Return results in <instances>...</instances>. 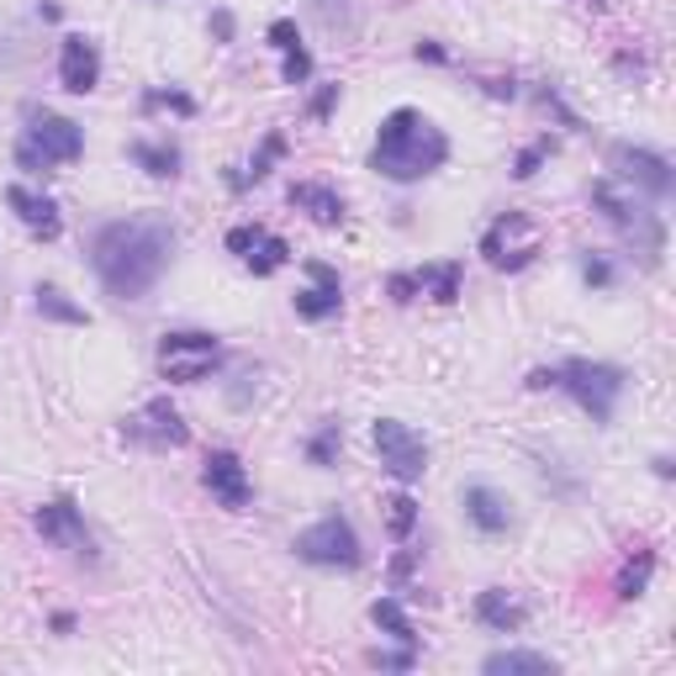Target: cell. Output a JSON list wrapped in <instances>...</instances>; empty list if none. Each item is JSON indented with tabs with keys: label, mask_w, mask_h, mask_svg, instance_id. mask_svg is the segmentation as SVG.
I'll use <instances>...</instances> for the list:
<instances>
[{
	"label": "cell",
	"mask_w": 676,
	"mask_h": 676,
	"mask_svg": "<svg viewBox=\"0 0 676 676\" xmlns=\"http://www.w3.org/2000/svg\"><path fill=\"white\" fill-rule=\"evenodd\" d=\"M175 254V228L165 218H117L91 239V270L117 302H138L159 286Z\"/></svg>",
	"instance_id": "cell-1"
},
{
	"label": "cell",
	"mask_w": 676,
	"mask_h": 676,
	"mask_svg": "<svg viewBox=\"0 0 676 676\" xmlns=\"http://www.w3.org/2000/svg\"><path fill=\"white\" fill-rule=\"evenodd\" d=\"M444 159H450V138H444L423 112H412V106H397V112L381 122L376 148H370V169L387 175V180H397V186H412V180L434 175Z\"/></svg>",
	"instance_id": "cell-2"
},
{
	"label": "cell",
	"mask_w": 676,
	"mask_h": 676,
	"mask_svg": "<svg viewBox=\"0 0 676 676\" xmlns=\"http://www.w3.org/2000/svg\"><path fill=\"white\" fill-rule=\"evenodd\" d=\"M85 154V133L70 117L53 112H32L22 144H17V165L22 169H49V165H74Z\"/></svg>",
	"instance_id": "cell-3"
},
{
	"label": "cell",
	"mask_w": 676,
	"mask_h": 676,
	"mask_svg": "<svg viewBox=\"0 0 676 676\" xmlns=\"http://www.w3.org/2000/svg\"><path fill=\"white\" fill-rule=\"evenodd\" d=\"M556 387L571 391L581 402V412H592V423H608L619 397H624V370L613 365H598V360H571L556 370Z\"/></svg>",
	"instance_id": "cell-4"
},
{
	"label": "cell",
	"mask_w": 676,
	"mask_h": 676,
	"mask_svg": "<svg viewBox=\"0 0 676 676\" xmlns=\"http://www.w3.org/2000/svg\"><path fill=\"white\" fill-rule=\"evenodd\" d=\"M296 556L307 560V566H334V571H355L360 566V534L349 518H338V513H323L313 529L296 534V545H291Z\"/></svg>",
	"instance_id": "cell-5"
},
{
	"label": "cell",
	"mask_w": 676,
	"mask_h": 676,
	"mask_svg": "<svg viewBox=\"0 0 676 676\" xmlns=\"http://www.w3.org/2000/svg\"><path fill=\"white\" fill-rule=\"evenodd\" d=\"M592 201H598V207H603V218L613 222L629 243H634V254H645V265H661L666 233H661V218H655V212L634 207V201H629V196H619L608 180H598V186H592Z\"/></svg>",
	"instance_id": "cell-6"
},
{
	"label": "cell",
	"mask_w": 676,
	"mask_h": 676,
	"mask_svg": "<svg viewBox=\"0 0 676 676\" xmlns=\"http://www.w3.org/2000/svg\"><path fill=\"white\" fill-rule=\"evenodd\" d=\"M222 360V344L212 334H165L159 338V370H165V381L175 387H196V381H207Z\"/></svg>",
	"instance_id": "cell-7"
},
{
	"label": "cell",
	"mask_w": 676,
	"mask_h": 676,
	"mask_svg": "<svg viewBox=\"0 0 676 676\" xmlns=\"http://www.w3.org/2000/svg\"><path fill=\"white\" fill-rule=\"evenodd\" d=\"M539 243H545L539 222L524 218V212H503V218L486 228L482 254H486V265L492 270H524V265H534Z\"/></svg>",
	"instance_id": "cell-8"
},
{
	"label": "cell",
	"mask_w": 676,
	"mask_h": 676,
	"mask_svg": "<svg viewBox=\"0 0 676 676\" xmlns=\"http://www.w3.org/2000/svg\"><path fill=\"white\" fill-rule=\"evenodd\" d=\"M370 439H376V450H381V465H387L397 482H418V476L429 471V444H423V434H412L408 423H397V418H381V423L370 429Z\"/></svg>",
	"instance_id": "cell-9"
},
{
	"label": "cell",
	"mask_w": 676,
	"mask_h": 676,
	"mask_svg": "<svg viewBox=\"0 0 676 676\" xmlns=\"http://www.w3.org/2000/svg\"><path fill=\"white\" fill-rule=\"evenodd\" d=\"M38 534L49 539L53 550H64V556L74 560H96V534L85 529V518H80V507L74 503H49V507H38Z\"/></svg>",
	"instance_id": "cell-10"
},
{
	"label": "cell",
	"mask_w": 676,
	"mask_h": 676,
	"mask_svg": "<svg viewBox=\"0 0 676 676\" xmlns=\"http://www.w3.org/2000/svg\"><path fill=\"white\" fill-rule=\"evenodd\" d=\"M608 165L619 169V180L640 186V191H651L655 201H666V196H672V186H676L672 165H666L661 154H651V148H629V144H619L613 154H608Z\"/></svg>",
	"instance_id": "cell-11"
},
{
	"label": "cell",
	"mask_w": 676,
	"mask_h": 676,
	"mask_svg": "<svg viewBox=\"0 0 676 676\" xmlns=\"http://www.w3.org/2000/svg\"><path fill=\"white\" fill-rule=\"evenodd\" d=\"M127 439H138L148 450H180V444L191 439V429H186V418L169 408L165 397H154L138 418H127Z\"/></svg>",
	"instance_id": "cell-12"
},
{
	"label": "cell",
	"mask_w": 676,
	"mask_h": 676,
	"mask_svg": "<svg viewBox=\"0 0 676 676\" xmlns=\"http://www.w3.org/2000/svg\"><path fill=\"white\" fill-rule=\"evenodd\" d=\"M201 482H207V492L218 497L222 507H249V497H254V486H249V471H243V460L233 455V450H212L207 455V471H201Z\"/></svg>",
	"instance_id": "cell-13"
},
{
	"label": "cell",
	"mask_w": 676,
	"mask_h": 676,
	"mask_svg": "<svg viewBox=\"0 0 676 676\" xmlns=\"http://www.w3.org/2000/svg\"><path fill=\"white\" fill-rule=\"evenodd\" d=\"M59 80H64V91L70 96H91L101 85V49L91 38H64V49H59Z\"/></svg>",
	"instance_id": "cell-14"
},
{
	"label": "cell",
	"mask_w": 676,
	"mask_h": 676,
	"mask_svg": "<svg viewBox=\"0 0 676 676\" xmlns=\"http://www.w3.org/2000/svg\"><path fill=\"white\" fill-rule=\"evenodd\" d=\"M228 249H233L254 275H275V270L291 260L286 239H275V233H265V228H233V233H228Z\"/></svg>",
	"instance_id": "cell-15"
},
{
	"label": "cell",
	"mask_w": 676,
	"mask_h": 676,
	"mask_svg": "<svg viewBox=\"0 0 676 676\" xmlns=\"http://www.w3.org/2000/svg\"><path fill=\"white\" fill-rule=\"evenodd\" d=\"M307 275H313V286L296 291V317H307V323H328V317H338V307H344L338 275L328 265H307Z\"/></svg>",
	"instance_id": "cell-16"
},
{
	"label": "cell",
	"mask_w": 676,
	"mask_h": 676,
	"mask_svg": "<svg viewBox=\"0 0 676 676\" xmlns=\"http://www.w3.org/2000/svg\"><path fill=\"white\" fill-rule=\"evenodd\" d=\"M6 201H11V212H17L38 239H59V207H53L43 191H32V186H6Z\"/></svg>",
	"instance_id": "cell-17"
},
{
	"label": "cell",
	"mask_w": 676,
	"mask_h": 676,
	"mask_svg": "<svg viewBox=\"0 0 676 676\" xmlns=\"http://www.w3.org/2000/svg\"><path fill=\"white\" fill-rule=\"evenodd\" d=\"M465 518L482 534H503L507 524H513V507H507V497L492 492V486H465Z\"/></svg>",
	"instance_id": "cell-18"
},
{
	"label": "cell",
	"mask_w": 676,
	"mask_h": 676,
	"mask_svg": "<svg viewBox=\"0 0 676 676\" xmlns=\"http://www.w3.org/2000/svg\"><path fill=\"white\" fill-rule=\"evenodd\" d=\"M291 207H302L313 222L323 228H338L344 222V196L334 186H291Z\"/></svg>",
	"instance_id": "cell-19"
},
{
	"label": "cell",
	"mask_w": 676,
	"mask_h": 676,
	"mask_svg": "<svg viewBox=\"0 0 676 676\" xmlns=\"http://www.w3.org/2000/svg\"><path fill=\"white\" fill-rule=\"evenodd\" d=\"M476 619H482L486 629H497V634H513V629L524 624V603H513L503 587H492V592L476 598Z\"/></svg>",
	"instance_id": "cell-20"
},
{
	"label": "cell",
	"mask_w": 676,
	"mask_h": 676,
	"mask_svg": "<svg viewBox=\"0 0 676 676\" xmlns=\"http://www.w3.org/2000/svg\"><path fill=\"white\" fill-rule=\"evenodd\" d=\"M486 672L492 676H503V672H556V661L539 655V651H497V655H486Z\"/></svg>",
	"instance_id": "cell-21"
},
{
	"label": "cell",
	"mask_w": 676,
	"mask_h": 676,
	"mask_svg": "<svg viewBox=\"0 0 676 676\" xmlns=\"http://www.w3.org/2000/svg\"><path fill=\"white\" fill-rule=\"evenodd\" d=\"M127 154H133V165H144L148 175H159V180L180 169V148L175 144H133Z\"/></svg>",
	"instance_id": "cell-22"
},
{
	"label": "cell",
	"mask_w": 676,
	"mask_h": 676,
	"mask_svg": "<svg viewBox=\"0 0 676 676\" xmlns=\"http://www.w3.org/2000/svg\"><path fill=\"white\" fill-rule=\"evenodd\" d=\"M370 619H376V629H387L391 640H402V645H418V634H412V619L402 613V603L381 598V603H370Z\"/></svg>",
	"instance_id": "cell-23"
},
{
	"label": "cell",
	"mask_w": 676,
	"mask_h": 676,
	"mask_svg": "<svg viewBox=\"0 0 676 676\" xmlns=\"http://www.w3.org/2000/svg\"><path fill=\"white\" fill-rule=\"evenodd\" d=\"M38 313L53 317V323H85V307H74L59 286H38Z\"/></svg>",
	"instance_id": "cell-24"
},
{
	"label": "cell",
	"mask_w": 676,
	"mask_h": 676,
	"mask_svg": "<svg viewBox=\"0 0 676 676\" xmlns=\"http://www.w3.org/2000/svg\"><path fill=\"white\" fill-rule=\"evenodd\" d=\"M418 286H423V291H434V302H455V296H460V265L418 270Z\"/></svg>",
	"instance_id": "cell-25"
},
{
	"label": "cell",
	"mask_w": 676,
	"mask_h": 676,
	"mask_svg": "<svg viewBox=\"0 0 676 676\" xmlns=\"http://www.w3.org/2000/svg\"><path fill=\"white\" fill-rule=\"evenodd\" d=\"M387 524H391V534H397V539H408V534H412V524H418V503H412L408 492H397V497L387 503Z\"/></svg>",
	"instance_id": "cell-26"
},
{
	"label": "cell",
	"mask_w": 676,
	"mask_h": 676,
	"mask_svg": "<svg viewBox=\"0 0 676 676\" xmlns=\"http://www.w3.org/2000/svg\"><path fill=\"white\" fill-rule=\"evenodd\" d=\"M281 154H286V138H281V133H270V138H265V148L254 154V165H249V175H239L233 186H243V180H265V175H270V165H275Z\"/></svg>",
	"instance_id": "cell-27"
},
{
	"label": "cell",
	"mask_w": 676,
	"mask_h": 676,
	"mask_svg": "<svg viewBox=\"0 0 676 676\" xmlns=\"http://www.w3.org/2000/svg\"><path fill=\"white\" fill-rule=\"evenodd\" d=\"M338 423H323V429H317V439L313 444H307V460H313V465H334V455H338Z\"/></svg>",
	"instance_id": "cell-28"
},
{
	"label": "cell",
	"mask_w": 676,
	"mask_h": 676,
	"mask_svg": "<svg viewBox=\"0 0 676 676\" xmlns=\"http://www.w3.org/2000/svg\"><path fill=\"white\" fill-rule=\"evenodd\" d=\"M651 566H655L651 550L640 556V566H624V581H619V592H624V598H640V592H645V581H651Z\"/></svg>",
	"instance_id": "cell-29"
},
{
	"label": "cell",
	"mask_w": 676,
	"mask_h": 676,
	"mask_svg": "<svg viewBox=\"0 0 676 676\" xmlns=\"http://www.w3.org/2000/svg\"><path fill=\"white\" fill-rule=\"evenodd\" d=\"M307 74H313V53L302 49V43H296V49H286V85H302Z\"/></svg>",
	"instance_id": "cell-30"
},
{
	"label": "cell",
	"mask_w": 676,
	"mask_h": 676,
	"mask_svg": "<svg viewBox=\"0 0 676 676\" xmlns=\"http://www.w3.org/2000/svg\"><path fill=\"white\" fill-rule=\"evenodd\" d=\"M144 106H175L180 117H191V112H196V101H191V96H180V91H148Z\"/></svg>",
	"instance_id": "cell-31"
},
{
	"label": "cell",
	"mask_w": 676,
	"mask_h": 676,
	"mask_svg": "<svg viewBox=\"0 0 676 676\" xmlns=\"http://www.w3.org/2000/svg\"><path fill=\"white\" fill-rule=\"evenodd\" d=\"M270 43H275L281 53L296 49V43H302V38H296V22H286V17H281V22H270Z\"/></svg>",
	"instance_id": "cell-32"
},
{
	"label": "cell",
	"mask_w": 676,
	"mask_h": 676,
	"mask_svg": "<svg viewBox=\"0 0 676 676\" xmlns=\"http://www.w3.org/2000/svg\"><path fill=\"white\" fill-rule=\"evenodd\" d=\"M317 17L328 27H344L349 22V0H317Z\"/></svg>",
	"instance_id": "cell-33"
},
{
	"label": "cell",
	"mask_w": 676,
	"mask_h": 676,
	"mask_svg": "<svg viewBox=\"0 0 676 676\" xmlns=\"http://www.w3.org/2000/svg\"><path fill=\"white\" fill-rule=\"evenodd\" d=\"M581 275H587L592 286H608V281H613V270H608V260H598V254H587V260H581Z\"/></svg>",
	"instance_id": "cell-34"
},
{
	"label": "cell",
	"mask_w": 676,
	"mask_h": 676,
	"mask_svg": "<svg viewBox=\"0 0 676 676\" xmlns=\"http://www.w3.org/2000/svg\"><path fill=\"white\" fill-rule=\"evenodd\" d=\"M545 148H550V144H534L529 154H524V159H518V169H513V175H518V180H529V175H534V165H539V159H545Z\"/></svg>",
	"instance_id": "cell-35"
},
{
	"label": "cell",
	"mask_w": 676,
	"mask_h": 676,
	"mask_svg": "<svg viewBox=\"0 0 676 676\" xmlns=\"http://www.w3.org/2000/svg\"><path fill=\"white\" fill-rule=\"evenodd\" d=\"M334 101H338V85H328V91L313 101V112H317V117H328V112H334Z\"/></svg>",
	"instance_id": "cell-36"
}]
</instances>
